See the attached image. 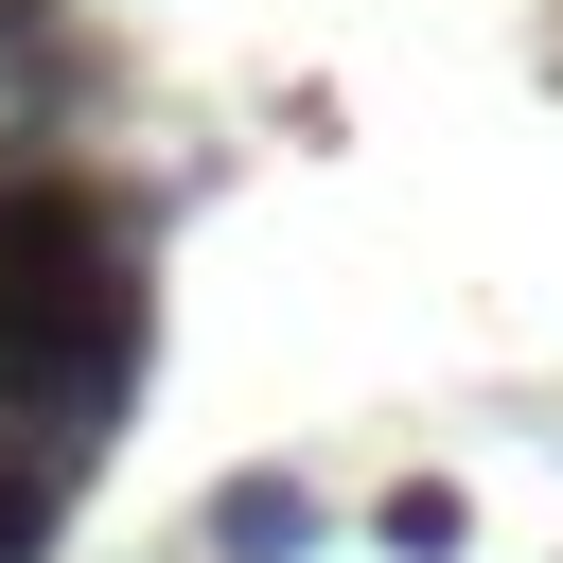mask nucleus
<instances>
[{
  "label": "nucleus",
  "instance_id": "f257e3e1",
  "mask_svg": "<svg viewBox=\"0 0 563 563\" xmlns=\"http://www.w3.org/2000/svg\"><path fill=\"white\" fill-rule=\"evenodd\" d=\"M158 352V282H141V211L70 158L0 176V422L53 457H106V422L141 405Z\"/></svg>",
  "mask_w": 563,
  "mask_h": 563
},
{
  "label": "nucleus",
  "instance_id": "39448f33",
  "mask_svg": "<svg viewBox=\"0 0 563 563\" xmlns=\"http://www.w3.org/2000/svg\"><path fill=\"white\" fill-rule=\"evenodd\" d=\"M0 88H18V106H70V88H88V35H70L53 0H0Z\"/></svg>",
  "mask_w": 563,
  "mask_h": 563
},
{
  "label": "nucleus",
  "instance_id": "f03ea898",
  "mask_svg": "<svg viewBox=\"0 0 563 563\" xmlns=\"http://www.w3.org/2000/svg\"><path fill=\"white\" fill-rule=\"evenodd\" d=\"M299 545H317V493H299V475H211L194 563H299Z\"/></svg>",
  "mask_w": 563,
  "mask_h": 563
},
{
  "label": "nucleus",
  "instance_id": "423d86ee",
  "mask_svg": "<svg viewBox=\"0 0 563 563\" xmlns=\"http://www.w3.org/2000/svg\"><path fill=\"white\" fill-rule=\"evenodd\" d=\"M18 158H35V141H0V176H18Z\"/></svg>",
  "mask_w": 563,
  "mask_h": 563
},
{
  "label": "nucleus",
  "instance_id": "7ed1b4c3",
  "mask_svg": "<svg viewBox=\"0 0 563 563\" xmlns=\"http://www.w3.org/2000/svg\"><path fill=\"white\" fill-rule=\"evenodd\" d=\"M70 475H88V457H53V440H18V422H0V563H53Z\"/></svg>",
  "mask_w": 563,
  "mask_h": 563
},
{
  "label": "nucleus",
  "instance_id": "20e7f679",
  "mask_svg": "<svg viewBox=\"0 0 563 563\" xmlns=\"http://www.w3.org/2000/svg\"><path fill=\"white\" fill-rule=\"evenodd\" d=\"M369 545H387V563H457V545H475V493H457V475H387V493H369Z\"/></svg>",
  "mask_w": 563,
  "mask_h": 563
}]
</instances>
